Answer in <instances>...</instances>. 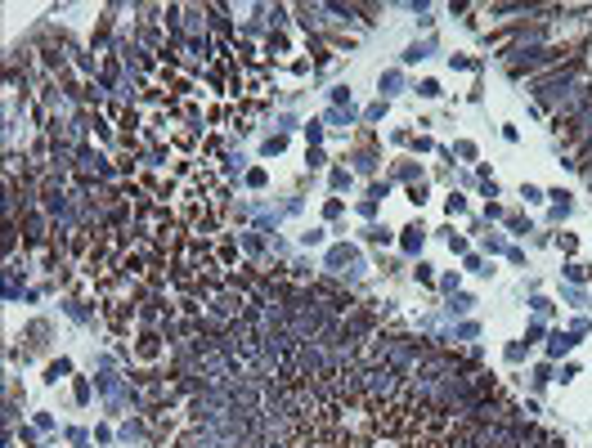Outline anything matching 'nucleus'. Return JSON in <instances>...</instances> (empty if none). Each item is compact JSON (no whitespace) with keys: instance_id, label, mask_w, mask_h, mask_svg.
I'll return each mask as SVG.
<instances>
[{"instance_id":"3","label":"nucleus","mask_w":592,"mask_h":448,"mask_svg":"<svg viewBox=\"0 0 592 448\" xmlns=\"http://www.w3.org/2000/svg\"><path fill=\"white\" fill-rule=\"evenodd\" d=\"M570 345H574V341H570V336H552V354H565V350H570Z\"/></svg>"},{"instance_id":"1","label":"nucleus","mask_w":592,"mask_h":448,"mask_svg":"<svg viewBox=\"0 0 592 448\" xmlns=\"http://www.w3.org/2000/svg\"><path fill=\"white\" fill-rule=\"evenodd\" d=\"M332 264H355V251H350V247H336V251H332Z\"/></svg>"},{"instance_id":"2","label":"nucleus","mask_w":592,"mask_h":448,"mask_svg":"<svg viewBox=\"0 0 592 448\" xmlns=\"http://www.w3.org/2000/svg\"><path fill=\"white\" fill-rule=\"evenodd\" d=\"M404 247H408V251L422 247V229H408V233H404Z\"/></svg>"}]
</instances>
